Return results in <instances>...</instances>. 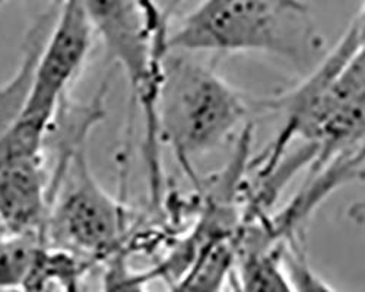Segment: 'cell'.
<instances>
[{"instance_id":"obj_1","label":"cell","mask_w":365,"mask_h":292,"mask_svg":"<svg viewBox=\"0 0 365 292\" xmlns=\"http://www.w3.org/2000/svg\"><path fill=\"white\" fill-rule=\"evenodd\" d=\"M167 43L168 50L190 54H266L304 76L324 57L310 6L297 0L205 2L180 19Z\"/></svg>"},{"instance_id":"obj_2","label":"cell","mask_w":365,"mask_h":292,"mask_svg":"<svg viewBox=\"0 0 365 292\" xmlns=\"http://www.w3.org/2000/svg\"><path fill=\"white\" fill-rule=\"evenodd\" d=\"M262 114L259 100L240 93L197 54L168 50L158 100V130L193 183L195 161L224 146Z\"/></svg>"},{"instance_id":"obj_3","label":"cell","mask_w":365,"mask_h":292,"mask_svg":"<svg viewBox=\"0 0 365 292\" xmlns=\"http://www.w3.org/2000/svg\"><path fill=\"white\" fill-rule=\"evenodd\" d=\"M96 34L123 71L145 117L146 155L158 158V100L168 53L170 11L146 2H83Z\"/></svg>"},{"instance_id":"obj_4","label":"cell","mask_w":365,"mask_h":292,"mask_svg":"<svg viewBox=\"0 0 365 292\" xmlns=\"http://www.w3.org/2000/svg\"><path fill=\"white\" fill-rule=\"evenodd\" d=\"M82 143L72 151L73 168L69 164L58 165L56 183L65 179L66 184L58 186L63 192L54 197L57 203L50 211L48 224L53 237L62 246L107 261L125 251L129 212L96 182L85 162Z\"/></svg>"},{"instance_id":"obj_5","label":"cell","mask_w":365,"mask_h":292,"mask_svg":"<svg viewBox=\"0 0 365 292\" xmlns=\"http://www.w3.org/2000/svg\"><path fill=\"white\" fill-rule=\"evenodd\" d=\"M94 34L83 2H66L57 8L36 54L28 90L16 117L47 125L54 122L71 82L79 73L89 53Z\"/></svg>"},{"instance_id":"obj_6","label":"cell","mask_w":365,"mask_h":292,"mask_svg":"<svg viewBox=\"0 0 365 292\" xmlns=\"http://www.w3.org/2000/svg\"><path fill=\"white\" fill-rule=\"evenodd\" d=\"M50 190L41 157L0 167V222L18 237H31L48 224Z\"/></svg>"},{"instance_id":"obj_7","label":"cell","mask_w":365,"mask_h":292,"mask_svg":"<svg viewBox=\"0 0 365 292\" xmlns=\"http://www.w3.org/2000/svg\"><path fill=\"white\" fill-rule=\"evenodd\" d=\"M238 237L240 231L235 237L202 250L171 283V292H225L235 271Z\"/></svg>"},{"instance_id":"obj_8","label":"cell","mask_w":365,"mask_h":292,"mask_svg":"<svg viewBox=\"0 0 365 292\" xmlns=\"http://www.w3.org/2000/svg\"><path fill=\"white\" fill-rule=\"evenodd\" d=\"M37 250L29 237L0 243V289L26 286L37 268Z\"/></svg>"},{"instance_id":"obj_9","label":"cell","mask_w":365,"mask_h":292,"mask_svg":"<svg viewBox=\"0 0 365 292\" xmlns=\"http://www.w3.org/2000/svg\"><path fill=\"white\" fill-rule=\"evenodd\" d=\"M282 263L295 292H338L313 269L301 237L291 239L284 244Z\"/></svg>"},{"instance_id":"obj_10","label":"cell","mask_w":365,"mask_h":292,"mask_svg":"<svg viewBox=\"0 0 365 292\" xmlns=\"http://www.w3.org/2000/svg\"><path fill=\"white\" fill-rule=\"evenodd\" d=\"M232 279V278H231ZM225 292H235V289H234V286H232V283L230 282V285H228V288H227V291Z\"/></svg>"},{"instance_id":"obj_11","label":"cell","mask_w":365,"mask_h":292,"mask_svg":"<svg viewBox=\"0 0 365 292\" xmlns=\"http://www.w3.org/2000/svg\"><path fill=\"white\" fill-rule=\"evenodd\" d=\"M0 6H2V4H0Z\"/></svg>"}]
</instances>
